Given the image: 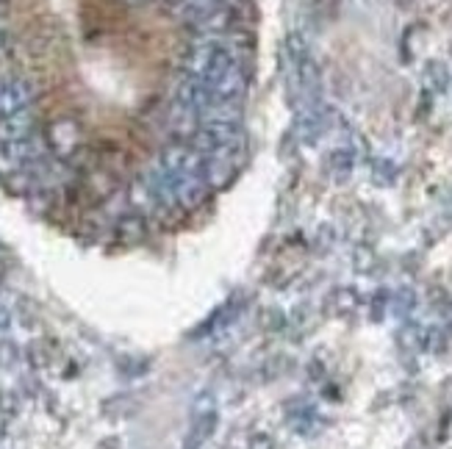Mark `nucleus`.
Instances as JSON below:
<instances>
[{"instance_id": "obj_2", "label": "nucleus", "mask_w": 452, "mask_h": 449, "mask_svg": "<svg viewBox=\"0 0 452 449\" xmlns=\"http://www.w3.org/2000/svg\"><path fill=\"white\" fill-rule=\"evenodd\" d=\"M214 430H217V411L200 414V416L194 419L192 433H189V438H186V449H200L214 436Z\"/></svg>"}, {"instance_id": "obj_13", "label": "nucleus", "mask_w": 452, "mask_h": 449, "mask_svg": "<svg viewBox=\"0 0 452 449\" xmlns=\"http://www.w3.org/2000/svg\"><path fill=\"white\" fill-rule=\"evenodd\" d=\"M0 433H3V427H0Z\"/></svg>"}, {"instance_id": "obj_7", "label": "nucleus", "mask_w": 452, "mask_h": 449, "mask_svg": "<svg viewBox=\"0 0 452 449\" xmlns=\"http://www.w3.org/2000/svg\"><path fill=\"white\" fill-rule=\"evenodd\" d=\"M411 308H414V291L402 289L397 294V300H394V311H397L400 317H405Z\"/></svg>"}, {"instance_id": "obj_12", "label": "nucleus", "mask_w": 452, "mask_h": 449, "mask_svg": "<svg viewBox=\"0 0 452 449\" xmlns=\"http://www.w3.org/2000/svg\"><path fill=\"white\" fill-rule=\"evenodd\" d=\"M6 324H9V314L0 308V327H6Z\"/></svg>"}, {"instance_id": "obj_8", "label": "nucleus", "mask_w": 452, "mask_h": 449, "mask_svg": "<svg viewBox=\"0 0 452 449\" xmlns=\"http://www.w3.org/2000/svg\"><path fill=\"white\" fill-rule=\"evenodd\" d=\"M333 297L339 300V311H350V308H356V302H358V297L353 289H339Z\"/></svg>"}, {"instance_id": "obj_5", "label": "nucleus", "mask_w": 452, "mask_h": 449, "mask_svg": "<svg viewBox=\"0 0 452 449\" xmlns=\"http://www.w3.org/2000/svg\"><path fill=\"white\" fill-rule=\"evenodd\" d=\"M286 53H289L291 64L297 67L303 59H308L311 56V50H308V42H305V36L297 31H291L289 36H286Z\"/></svg>"}, {"instance_id": "obj_10", "label": "nucleus", "mask_w": 452, "mask_h": 449, "mask_svg": "<svg viewBox=\"0 0 452 449\" xmlns=\"http://www.w3.org/2000/svg\"><path fill=\"white\" fill-rule=\"evenodd\" d=\"M356 258H358V269H361V272H366V269L372 266V253H369L366 247H361L356 253Z\"/></svg>"}, {"instance_id": "obj_11", "label": "nucleus", "mask_w": 452, "mask_h": 449, "mask_svg": "<svg viewBox=\"0 0 452 449\" xmlns=\"http://www.w3.org/2000/svg\"><path fill=\"white\" fill-rule=\"evenodd\" d=\"M250 449H272L269 436H256V438H253V447H250Z\"/></svg>"}, {"instance_id": "obj_6", "label": "nucleus", "mask_w": 452, "mask_h": 449, "mask_svg": "<svg viewBox=\"0 0 452 449\" xmlns=\"http://www.w3.org/2000/svg\"><path fill=\"white\" fill-rule=\"evenodd\" d=\"M372 181L380 186H391L397 181V166L386 159H375L372 161Z\"/></svg>"}, {"instance_id": "obj_1", "label": "nucleus", "mask_w": 452, "mask_h": 449, "mask_svg": "<svg viewBox=\"0 0 452 449\" xmlns=\"http://www.w3.org/2000/svg\"><path fill=\"white\" fill-rule=\"evenodd\" d=\"M211 92L220 97V100H236V103H242V97L247 92V75L242 72V67L233 64L225 75H220V78L211 84Z\"/></svg>"}, {"instance_id": "obj_9", "label": "nucleus", "mask_w": 452, "mask_h": 449, "mask_svg": "<svg viewBox=\"0 0 452 449\" xmlns=\"http://www.w3.org/2000/svg\"><path fill=\"white\" fill-rule=\"evenodd\" d=\"M400 341L405 344V347H419L422 344V333L414 327V324H408L402 333H400Z\"/></svg>"}, {"instance_id": "obj_3", "label": "nucleus", "mask_w": 452, "mask_h": 449, "mask_svg": "<svg viewBox=\"0 0 452 449\" xmlns=\"http://www.w3.org/2000/svg\"><path fill=\"white\" fill-rule=\"evenodd\" d=\"M452 84V75L450 69H447V64L444 62H427L424 64V86L430 89V92H447Z\"/></svg>"}, {"instance_id": "obj_4", "label": "nucleus", "mask_w": 452, "mask_h": 449, "mask_svg": "<svg viewBox=\"0 0 452 449\" xmlns=\"http://www.w3.org/2000/svg\"><path fill=\"white\" fill-rule=\"evenodd\" d=\"M327 164H330V172H336L339 178H347L356 166V150L353 147H336V150H330Z\"/></svg>"}]
</instances>
